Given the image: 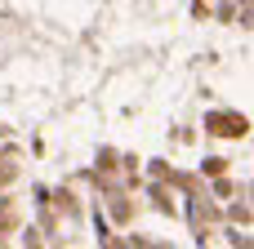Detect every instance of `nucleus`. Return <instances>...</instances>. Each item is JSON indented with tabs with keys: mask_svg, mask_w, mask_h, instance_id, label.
I'll return each mask as SVG.
<instances>
[{
	"mask_svg": "<svg viewBox=\"0 0 254 249\" xmlns=\"http://www.w3.org/2000/svg\"><path fill=\"white\" fill-rule=\"evenodd\" d=\"M205 125H210L214 134H246V129H250V125H246V116H210Z\"/></svg>",
	"mask_w": 254,
	"mask_h": 249,
	"instance_id": "obj_1",
	"label": "nucleus"
}]
</instances>
